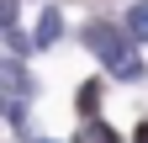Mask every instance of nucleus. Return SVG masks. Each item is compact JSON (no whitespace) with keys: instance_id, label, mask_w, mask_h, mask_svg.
Returning a JSON list of instances; mask_svg holds the SVG:
<instances>
[{"instance_id":"423d86ee","label":"nucleus","mask_w":148,"mask_h":143,"mask_svg":"<svg viewBox=\"0 0 148 143\" xmlns=\"http://www.w3.org/2000/svg\"><path fill=\"white\" fill-rule=\"evenodd\" d=\"M85 143H122L116 127H106V122H85Z\"/></svg>"},{"instance_id":"39448f33","label":"nucleus","mask_w":148,"mask_h":143,"mask_svg":"<svg viewBox=\"0 0 148 143\" xmlns=\"http://www.w3.org/2000/svg\"><path fill=\"white\" fill-rule=\"evenodd\" d=\"M127 37H143V43H148V0L127 11Z\"/></svg>"},{"instance_id":"0eeeda50","label":"nucleus","mask_w":148,"mask_h":143,"mask_svg":"<svg viewBox=\"0 0 148 143\" xmlns=\"http://www.w3.org/2000/svg\"><path fill=\"white\" fill-rule=\"evenodd\" d=\"M132 143H148V122H143V127H138V138H132Z\"/></svg>"},{"instance_id":"f03ea898","label":"nucleus","mask_w":148,"mask_h":143,"mask_svg":"<svg viewBox=\"0 0 148 143\" xmlns=\"http://www.w3.org/2000/svg\"><path fill=\"white\" fill-rule=\"evenodd\" d=\"M5 96H11V106L27 101L32 96V74H27L21 64H5V58H0V101H5Z\"/></svg>"},{"instance_id":"20e7f679","label":"nucleus","mask_w":148,"mask_h":143,"mask_svg":"<svg viewBox=\"0 0 148 143\" xmlns=\"http://www.w3.org/2000/svg\"><path fill=\"white\" fill-rule=\"evenodd\" d=\"M95 106H101V80H85L79 85V117L95 122Z\"/></svg>"},{"instance_id":"f257e3e1","label":"nucleus","mask_w":148,"mask_h":143,"mask_svg":"<svg viewBox=\"0 0 148 143\" xmlns=\"http://www.w3.org/2000/svg\"><path fill=\"white\" fill-rule=\"evenodd\" d=\"M85 48L101 53V64H106L116 80H138V74H143V64H138L132 43H127V32L111 27V21H90V27H85Z\"/></svg>"},{"instance_id":"7ed1b4c3","label":"nucleus","mask_w":148,"mask_h":143,"mask_svg":"<svg viewBox=\"0 0 148 143\" xmlns=\"http://www.w3.org/2000/svg\"><path fill=\"white\" fill-rule=\"evenodd\" d=\"M58 32H64V16L58 11H42V16H37V43H42V48L58 43Z\"/></svg>"}]
</instances>
